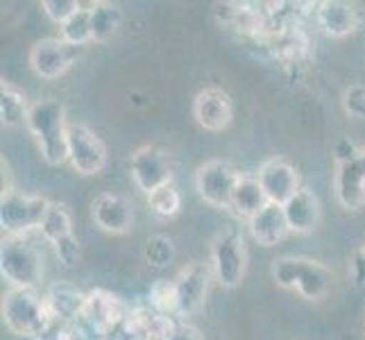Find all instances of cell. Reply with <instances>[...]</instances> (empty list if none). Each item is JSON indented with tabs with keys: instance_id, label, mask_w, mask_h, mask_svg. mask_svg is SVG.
I'll use <instances>...</instances> for the list:
<instances>
[{
	"instance_id": "1",
	"label": "cell",
	"mask_w": 365,
	"mask_h": 340,
	"mask_svg": "<svg viewBox=\"0 0 365 340\" xmlns=\"http://www.w3.org/2000/svg\"><path fill=\"white\" fill-rule=\"evenodd\" d=\"M28 130L36 138L41 157L50 166L68 161V123L64 105L55 98H43L30 105Z\"/></svg>"
},
{
	"instance_id": "2",
	"label": "cell",
	"mask_w": 365,
	"mask_h": 340,
	"mask_svg": "<svg viewBox=\"0 0 365 340\" xmlns=\"http://www.w3.org/2000/svg\"><path fill=\"white\" fill-rule=\"evenodd\" d=\"M3 320L7 329L21 338L46 336L50 322H53L43 297L30 288H9L3 297Z\"/></svg>"
},
{
	"instance_id": "3",
	"label": "cell",
	"mask_w": 365,
	"mask_h": 340,
	"mask_svg": "<svg viewBox=\"0 0 365 340\" xmlns=\"http://www.w3.org/2000/svg\"><path fill=\"white\" fill-rule=\"evenodd\" d=\"M272 277L277 286L286 291H297L309 302H320L331 288V272L322 263L311 259H277L272 263Z\"/></svg>"
},
{
	"instance_id": "4",
	"label": "cell",
	"mask_w": 365,
	"mask_h": 340,
	"mask_svg": "<svg viewBox=\"0 0 365 340\" xmlns=\"http://www.w3.org/2000/svg\"><path fill=\"white\" fill-rule=\"evenodd\" d=\"M0 272L11 288L34 291L43 277L41 252L23 236H7L0 245Z\"/></svg>"
},
{
	"instance_id": "5",
	"label": "cell",
	"mask_w": 365,
	"mask_h": 340,
	"mask_svg": "<svg viewBox=\"0 0 365 340\" xmlns=\"http://www.w3.org/2000/svg\"><path fill=\"white\" fill-rule=\"evenodd\" d=\"M247 252L243 236L225 230L211 241V270L222 288H236L245 277Z\"/></svg>"
},
{
	"instance_id": "6",
	"label": "cell",
	"mask_w": 365,
	"mask_h": 340,
	"mask_svg": "<svg viewBox=\"0 0 365 340\" xmlns=\"http://www.w3.org/2000/svg\"><path fill=\"white\" fill-rule=\"evenodd\" d=\"M50 202L41 195H25L19 191L3 193L0 197V227L7 236H23L39 230Z\"/></svg>"
},
{
	"instance_id": "7",
	"label": "cell",
	"mask_w": 365,
	"mask_h": 340,
	"mask_svg": "<svg viewBox=\"0 0 365 340\" xmlns=\"http://www.w3.org/2000/svg\"><path fill=\"white\" fill-rule=\"evenodd\" d=\"M238 180H241V175H238V170L230 161L211 159L197 168L195 188H197V195L202 197L207 205L216 209H230L232 193Z\"/></svg>"
},
{
	"instance_id": "8",
	"label": "cell",
	"mask_w": 365,
	"mask_h": 340,
	"mask_svg": "<svg viewBox=\"0 0 365 340\" xmlns=\"http://www.w3.org/2000/svg\"><path fill=\"white\" fill-rule=\"evenodd\" d=\"M68 163L84 177H93L107 166V148L103 138L82 123L68 125Z\"/></svg>"
},
{
	"instance_id": "9",
	"label": "cell",
	"mask_w": 365,
	"mask_h": 340,
	"mask_svg": "<svg viewBox=\"0 0 365 340\" xmlns=\"http://www.w3.org/2000/svg\"><path fill=\"white\" fill-rule=\"evenodd\" d=\"M213 270L207 263L193 261L184 266L175 277V293H178V318H188L205 306L209 295Z\"/></svg>"
},
{
	"instance_id": "10",
	"label": "cell",
	"mask_w": 365,
	"mask_h": 340,
	"mask_svg": "<svg viewBox=\"0 0 365 340\" xmlns=\"http://www.w3.org/2000/svg\"><path fill=\"white\" fill-rule=\"evenodd\" d=\"M125 316H128V311H125L123 302L111 291L93 288V291L86 293L82 322L100 338H107L125 320Z\"/></svg>"
},
{
	"instance_id": "11",
	"label": "cell",
	"mask_w": 365,
	"mask_h": 340,
	"mask_svg": "<svg viewBox=\"0 0 365 340\" xmlns=\"http://www.w3.org/2000/svg\"><path fill=\"white\" fill-rule=\"evenodd\" d=\"M130 172L145 195L155 193L157 188L173 184V170L168 155L157 145H143L138 148L130 159Z\"/></svg>"
},
{
	"instance_id": "12",
	"label": "cell",
	"mask_w": 365,
	"mask_h": 340,
	"mask_svg": "<svg viewBox=\"0 0 365 340\" xmlns=\"http://www.w3.org/2000/svg\"><path fill=\"white\" fill-rule=\"evenodd\" d=\"M80 50L82 48L68 46L61 39H41L30 50V66L39 78L57 80L73 66Z\"/></svg>"
},
{
	"instance_id": "13",
	"label": "cell",
	"mask_w": 365,
	"mask_h": 340,
	"mask_svg": "<svg viewBox=\"0 0 365 340\" xmlns=\"http://www.w3.org/2000/svg\"><path fill=\"white\" fill-rule=\"evenodd\" d=\"M257 180L266 193L268 202L286 205L299 191V175L286 159H268L257 172Z\"/></svg>"
},
{
	"instance_id": "14",
	"label": "cell",
	"mask_w": 365,
	"mask_h": 340,
	"mask_svg": "<svg viewBox=\"0 0 365 340\" xmlns=\"http://www.w3.org/2000/svg\"><path fill=\"white\" fill-rule=\"evenodd\" d=\"M193 116L207 132H222L234 118V105L227 91L218 86L202 89L193 100Z\"/></svg>"
},
{
	"instance_id": "15",
	"label": "cell",
	"mask_w": 365,
	"mask_h": 340,
	"mask_svg": "<svg viewBox=\"0 0 365 340\" xmlns=\"http://www.w3.org/2000/svg\"><path fill=\"white\" fill-rule=\"evenodd\" d=\"M334 191L341 207L359 211L365 205V150L351 163L336 166Z\"/></svg>"
},
{
	"instance_id": "16",
	"label": "cell",
	"mask_w": 365,
	"mask_h": 340,
	"mask_svg": "<svg viewBox=\"0 0 365 340\" xmlns=\"http://www.w3.org/2000/svg\"><path fill=\"white\" fill-rule=\"evenodd\" d=\"M91 216L96 225L107 234H125L134 225V209L128 197L116 193H103L93 200Z\"/></svg>"
},
{
	"instance_id": "17",
	"label": "cell",
	"mask_w": 365,
	"mask_h": 340,
	"mask_svg": "<svg viewBox=\"0 0 365 340\" xmlns=\"http://www.w3.org/2000/svg\"><path fill=\"white\" fill-rule=\"evenodd\" d=\"M284 213L291 232L295 234H311L320 222V200L318 195L309 191V188H299V191L284 205Z\"/></svg>"
},
{
	"instance_id": "18",
	"label": "cell",
	"mask_w": 365,
	"mask_h": 340,
	"mask_svg": "<svg viewBox=\"0 0 365 340\" xmlns=\"http://www.w3.org/2000/svg\"><path fill=\"white\" fill-rule=\"evenodd\" d=\"M288 232H291V227H288L282 205L268 202L255 218L250 220V234L263 247H272L279 241H284Z\"/></svg>"
},
{
	"instance_id": "19",
	"label": "cell",
	"mask_w": 365,
	"mask_h": 340,
	"mask_svg": "<svg viewBox=\"0 0 365 340\" xmlns=\"http://www.w3.org/2000/svg\"><path fill=\"white\" fill-rule=\"evenodd\" d=\"M86 293L78 291L71 284H55L48 288V293L43 295L48 316L53 322H71L75 318H82Z\"/></svg>"
},
{
	"instance_id": "20",
	"label": "cell",
	"mask_w": 365,
	"mask_h": 340,
	"mask_svg": "<svg viewBox=\"0 0 365 340\" xmlns=\"http://www.w3.org/2000/svg\"><path fill=\"white\" fill-rule=\"evenodd\" d=\"M316 19L320 28L329 36H336V39H343V36L359 28L356 9L349 3H343V0H324V3H320L316 9Z\"/></svg>"
},
{
	"instance_id": "21",
	"label": "cell",
	"mask_w": 365,
	"mask_h": 340,
	"mask_svg": "<svg viewBox=\"0 0 365 340\" xmlns=\"http://www.w3.org/2000/svg\"><path fill=\"white\" fill-rule=\"evenodd\" d=\"M268 205V197L263 193V188L257 177H243L238 180L234 193H232V202L230 211L236 218H245L247 222L257 216V213Z\"/></svg>"
},
{
	"instance_id": "22",
	"label": "cell",
	"mask_w": 365,
	"mask_h": 340,
	"mask_svg": "<svg viewBox=\"0 0 365 340\" xmlns=\"http://www.w3.org/2000/svg\"><path fill=\"white\" fill-rule=\"evenodd\" d=\"M28 103L25 96L14 89L9 82H3L0 86V120L5 128H19L21 123H28Z\"/></svg>"
},
{
	"instance_id": "23",
	"label": "cell",
	"mask_w": 365,
	"mask_h": 340,
	"mask_svg": "<svg viewBox=\"0 0 365 340\" xmlns=\"http://www.w3.org/2000/svg\"><path fill=\"white\" fill-rule=\"evenodd\" d=\"M91 11V32L93 41H105L114 34L123 23V11L114 3H93Z\"/></svg>"
},
{
	"instance_id": "24",
	"label": "cell",
	"mask_w": 365,
	"mask_h": 340,
	"mask_svg": "<svg viewBox=\"0 0 365 340\" xmlns=\"http://www.w3.org/2000/svg\"><path fill=\"white\" fill-rule=\"evenodd\" d=\"M39 232L46 241L53 245L57 243L59 238H64L68 234H73V218H71V211L64 205H57V202H50L46 216L39 225Z\"/></svg>"
},
{
	"instance_id": "25",
	"label": "cell",
	"mask_w": 365,
	"mask_h": 340,
	"mask_svg": "<svg viewBox=\"0 0 365 340\" xmlns=\"http://www.w3.org/2000/svg\"><path fill=\"white\" fill-rule=\"evenodd\" d=\"M59 39L66 41L68 46H75V48H84L89 41H93L89 7H82L78 14L71 16L64 25H61V28H59Z\"/></svg>"
},
{
	"instance_id": "26",
	"label": "cell",
	"mask_w": 365,
	"mask_h": 340,
	"mask_svg": "<svg viewBox=\"0 0 365 340\" xmlns=\"http://www.w3.org/2000/svg\"><path fill=\"white\" fill-rule=\"evenodd\" d=\"M178 257V249H175V243L173 238L163 236V234H157V236H150L148 243L143 247V259L148 266L153 268H168L170 263Z\"/></svg>"
},
{
	"instance_id": "27",
	"label": "cell",
	"mask_w": 365,
	"mask_h": 340,
	"mask_svg": "<svg viewBox=\"0 0 365 340\" xmlns=\"http://www.w3.org/2000/svg\"><path fill=\"white\" fill-rule=\"evenodd\" d=\"M150 309L166 318H178V293H175L173 279H159L153 284V288H150Z\"/></svg>"
},
{
	"instance_id": "28",
	"label": "cell",
	"mask_w": 365,
	"mask_h": 340,
	"mask_svg": "<svg viewBox=\"0 0 365 340\" xmlns=\"http://www.w3.org/2000/svg\"><path fill=\"white\" fill-rule=\"evenodd\" d=\"M148 207L153 209V213L159 218H173V216H178L182 209V195L173 184H166L148 195Z\"/></svg>"
},
{
	"instance_id": "29",
	"label": "cell",
	"mask_w": 365,
	"mask_h": 340,
	"mask_svg": "<svg viewBox=\"0 0 365 340\" xmlns=\"http://www.w3.org/2000/svg\"><path fill=\"white\" fill-rule=\"evenodd\" d=\"M41 7L46 11V16L53 23H57L59 28L82 9V5L78 3V0H43Z\"/></svg>"
},
{
	"instance_id": "30",
	"label": "cell",
	"mask_w": 365,
	"mask_h": 340,
	"mask_svg": "<svg viewBox=\"0 0 365 340\" xmlns=\"http://www.w3.org/2000/svg\"><path fill=\"white\" fill-rule=\"evenodd\" d=\"M343 109L349 118L365 120V84H351L343 96Z\"/></svg>"
},
{
	"instance_id": "31",
	"label": "cell",
	"mask_w": 365,
	"mask_h": 340,
	"mask_svg": "<svg viewBox=\"0 0 365 340\" xmlns=\"http://www.w3.org/2000/svg\"><path fill=\"white\" fill-rule=\"evenodd\" d=\"M53 249H55V257L59 259V263H64L66 268H73L75 263L80 261V254H82L80 241L73 234L59 238L57 243H53Z\"/></svg>"
},
{
	"instance_id": "32",
	"label": "cell",
	"mask_w": 365,
	"mask_h": 340,
	"mask_svg": "<svg viewBox=\"0 0 365 340\" xmlns=\"http://www.w3.org/2000/svg\"><path fill=\"white\" fill-rule=\"evenodd\" d=\"M359 155H361V150L356 148L354 141H349L347 136L338 138V141L334 143V159H336V166H341V163H351Z\"/></svg>"
},
{
	"instance_id": "33",
	"label": "cell",
	"mask_w": 365,
	"mask_h": 340,
	"mask_svg": "<svg viewBox=\"0 0 365 340\" xmlns=\"http://www.w3.org/2000/svg\"><path fill=\"white\" fill-rule=\"evenodd\" d=\"M166 340H205V336L200 334V329H195L193 324L178 322V326H175L173 334Z\"/></svg>"
},
{
	"instance_id": "34",
	"label": "cell",
	"mask_w": 365,
	"mask_h": 340,
	"mask_svg": "<svg viewBox=\"0 0 365 340\" xmlns=\"http://www.w3.org/2000/svg\"><path fill=\"white\" fill-rule=\"evenodd\" d=\"M351 277L359 286H365V243L351 259Z\"/></svg>"
},
{
	"instance_id": "35",
	"label": "cell",
	"mask_w": 365,
	"mask_h": 340,
	"mask_svg": "<svg viewBox=\"0 0 365 340\" xmlns=\"http://www.w3.org/2000/svg\"><path fill=\"white\" fill-rule=\"evenodd\" d=\"M48 340H84V338H82L80 329H73V326H59L55 334L48 336Z\"/></svg>"
},
{
	"instance_id": "36",
	"label": "cell",
	"mask_w": 365,
	"mask_h": 340,
	"mask_svg": "<svg viewBox=\"0 0 365 340\" xmlns=\"http://www.w3.org/2000/svg\"><path fill=\"white\" fill-rule=\"evenodd\" d=\"M345 340H361L359 336H345Z\"/></svg>"
}]
</instances>
